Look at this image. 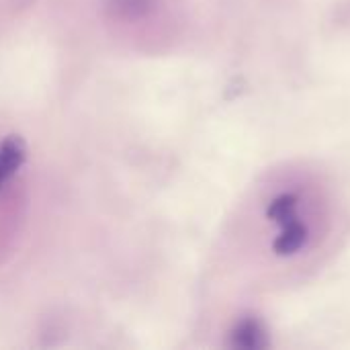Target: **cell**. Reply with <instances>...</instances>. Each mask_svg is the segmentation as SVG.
<instances>
[{"mask_svg": "<svg viewBox=\"0 0 350 350\" xmlns=\"http://www.w3.org/2000/svg\"><path fill=\"white\" fill-rule=\"evenodd\" d=\"M25 158V148L21 139L10 137L0 146V185L6 183Z\"/></svg>", "mask_w": 350, "mask_h": 350, "instance_id": "obj_1", "label": "cell"}, {"mask_svg": "<svg viewBox=\"0 0 350 350\" xmlns=\"http://www.w3.org/2000/svg\"><path fill=\"white\" fill-rule=\"evenodd\" d=\"M256 338H258V330H256V324H252V322L244 324L236 334V342L240 347H256L258 345Z\"/></svg>", "mask_w": 350, "mask_h": 350, "instance_id": "obj_2", "label": "cell"}]
</instances>
